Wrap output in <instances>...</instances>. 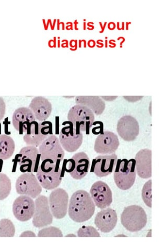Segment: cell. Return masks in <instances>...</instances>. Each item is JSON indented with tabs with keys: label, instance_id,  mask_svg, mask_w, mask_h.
Returning a JSON list of instances; mask_svg holds the SVG:
<instances>
[{
	"label": "cell",
	"instance_id": "d590c367",
	"mask_svg": "<svg viewBox=\"0 0 166 249\" xmlns=\"http://www.w3.org/2000/svg\"><path fill=\"white\" fill-rule=\"evenodd\" d=\"M109 43L111 44V45H114V47H116V44L112 42L111 41V40L110 41Z\"/></svg>",
	"mask_w": 166,
	"mask_h": 249
},
{
	"label": "cell",
	"instance_id": "f1b7e54d",
	"mask_svg": "<svg viewBox=\"0 0 166 249\" xmlns=\"http://www.w3.org/2000/svg\"><path fill=\"white\" fill-rule=\"evenodd\" d=\"M142 199L148 207L151 208V180L147 181L142 190Z\"/></svg>",
	"mask_w": 166,
	"mask_h": 249
},
{
	"label": "cell",
	"instance_id": "cb8c5ba5",
	"mask_svg": "<svg viewBox=\"0 0 166 249\" xmlns=\"http://www.w3.org/2000/svg\"><path fill=\"white\" fill-rule=\"evenodd\" d=\"M16 144L13 138L8 135H0V159L6 160L13 155Z\"/></svg>",
	"mask_w": 166,
	"mask_h": 249
},
{
	"label": "cell",
	"instance_id": "52a82bcc",
	"mask_svg": "<svg viewBox=\"0 0 166 249\" xmlns=\"http://www.w3.org/2000/svg\"><path fill=\"white\" fill-rule=\"evenodd\" d=\"M91 165L90 160L84 152L77 153L67 161L66 171L76 180H81L87 175Z\"/></svg>",
	"mask_w": 166,
	"mask_h": 249
},
{
	"label": "cell",
	"instance_id": "74e56055",
	"mask_svg": "<svg viewBox=\"0 0 166 249\" xmlns=\"http://www.w3.org/2000/svg\"><path fill=\"white\" fill-rule=\"evenodd\" d=\"M124 24H125L124 23H122V27L121 28V29H123V30H124V29H124L125 28H124Z\"/></svg>",
	"mask_w": 166,
	"mask_h": 249
},
{
	"label": "cell",
	"instance_id": "8fae6325",
	"mask_svg": "<svg viewBox=\"0 0 166 249\" xmlns=\"http://www.w3.org/2000/svg\"><path fill=\"white\" fill-rule=\"evenodd\" d=\"M69 126L63 127L60 133L59 141L65 150L72 153L81 148L83 136L82 132L75 128L70 122Z\"/></svg>",
	"mask_w": 166,
	"mask_h": 249
},
{
	"label": "cell",
	"instance_id": "f35d334b",
	"mask_svg": "<svg viewBox=\"0 0 166 249\" xmlns=\"http://www.w3.org/2000/svg\"><path fill=\"white\" fill-rule=\"evenodd\" d=\"M131 24V23H127V27H126L127 30H128V24Z\"/></svg>",
	"mask_w": 166,
	"mask_h": 249
},
{
	"label": "cell",
	"instance_id": "e0dca14e",
	"mask_svg": "<svg viewBox=\"0 0 166 249\" xmlns=\"http://www.w3.org/2000/svg\"><path fill=\"white\" fill-rule=\"evenodd\" d=\"M120 142L117 136L110 131L99 135L95 143V151L101 155H112L118 149Z\"/></svg>",
	"mask_w": 166,
	"mask_h": 249
},
{
	"label": "cell",
	"instance_id": "44dd1931",
	"mask_svg": "<svg viewBox=\"0 0 166 249\" xmlns=\"http://www.w3.org/2000/svg\"><path fill=\"white\" fill-rule=\"evenodd\" d=\"M135 170L142 179L151 178V150L149 149L140 150L135 157Z\"/></svg>",
	"mask_w": 166,
	"mask_h": 249
},
{
	"label": "cell",
	"instance_id": "6da1fadb",
	"mask_svg": "<svg viewBox=\"0 0 166 249\" xmlns=\"http://www.w3.org/2000/svg\"><path fill=\"white\" fill-rule=\"evenodd\" d=\"M68 204L69 216L76 223L89 221L95 214L96 205L90 194L84 190L75 192Z\"/></svg>",
	"mask_w": 166,
	"mask_h": 249
},
{
	"label": "cell",
	"instance_id": "2e32d148",
	"mask_svg": "<svg viewBox=\"0 0 166 249\" xmlns=\"http://www.w3.org/2000/svg\"><path fill=\"white\" fill-rule=\"evenodd\" d=\"M117 131L121 138L125 142H133L140 133L139 123L132 116H122L117 123Z\"/></svg>",
	"mask_w": 166,
	"mask_h": 249
},
{
	"label": "cell",
	"instance_id": "4fadbf2b",
	"mask_svg": "<svg viewBox=\"0 0 166 249\" xmlns=\"http://www.w3.org/2000/svg\"><path fill=\"white\" fill-rule=\"evenodd\" d=\"M20 170L23 173H33L39 164L40 156L36 146L27 145L21 149L17 156Z\"/></svg>",
	"mask_w": 166,
	"mask_h": 249
},
{
	"label": "cell",
	"instance_id": "e575fe53",
	"mask_svg": "<svg viewBox=\"0 0 166 249\" xmlns=\"http://www.w3.org/2000/svg\"><path fill=\"white\" fill-rule=\"evenodd\" d=\"M97 43L98 44V45H100L101 46H102V47H104V44L102 43H100L99 41V40L97 41Z\"/></svg>",
	"mask_w": 166,
	"mask_h": 249
},
{
	"label": "cell",
	"instance_id": "7402d4cb",
	"mask_svg": "<svg viewBox=\"0 0 166 249\" xmlns=\"http://www.w3.org/2000/svg\"><path fill=\"white\" fill-rule=\"evenodd\" d=\"M29 108L33 112L35 120L39 122L46 121L51 114V103L46 98L39 96L33 99Z\"/></svg>",
	"mask_w": 166,
	"mask_h": 249
},
{
	"label": "cell",
	"instance_id": "7c38bea8",
	"mask_svg": "<svg viewBox=\"0 0 166 249\" xmlns=\"http://www.w3.org/2000/svg\"><path fill=\"white\" fill-rule=\"evenodd\" d=\"M16 190L19 195H26L35 199L40 195L42 187L34 174L26 173L21 175L17 178Z\"/></svg>",
	"mask_w": 166,
	"mask_h": 249
},
{
	"label": "cell",
	"instance_id": "ab89813d",
	"mask_svg": "<svg viewBox=\"0 0 166 249\" xmlns=\"http://www.w3.org/2000/svg\"><path fill=\"white\" fill-rule=\"evenodd\" d=\"M105 47L107 48V40H106L105 41Z\"/></svg>",
	"mask_w": 166,
	"mask_h": 249
},
{
	"label": "cell",
	"instance_id": "ba28073f",
	"mask_svg": "<svg viewBox=\"0 0 166 249\" xmlns=\"http://www.w3.org/2000/svg\"><path fill=\"white\" fill-rule=\"evenodd\" d=\"M53 216L50 210L48 197L39 195L35 200V210L33 224L35 228L41 229L52 224Z\"/></svg>",
	"mask_w": 166,
	"mask_h": 249
},
{
	"label": "cell",
	"instance_id": "5bb4252c",
	"mask_svg": "<svg viewBox=\"0 0 166 249\" xmlns=\"http://www.w3.org/2000/svg\"><path fill=\"white\" fill-rule=\"evenodd\" d=\"M90 194L94 203L100 209L108 208L113 203L112 190L103 181L94 183L90 189Z\"/></svg>",
	"mask_w": 166,
	"mask_h": 249
},
{
	"label": "cell",
	"instance_id": "3957f363",
	"mask_svg": "<svg viewBox=\"0 0 166 249\" xmlns=\"http://www.w3.org/2000/svg\"><path fill=\"white\" fill-rule=\"evenodd\" d=\"M135 160L134 159L117 160L114 173L115 184L122 190L131 189L136 179Z\"/></svg>",
	"mask_w": 166,
	"mask_h": 249
},
{
	"label": "cell",
	"instance_id": "9c48e42d",
	"mask_svg": "<svg viewBox=\"0 0 166 249\" xmlns=\"http://www.w3.org/2000/svg\"><path fill=\"white\" fill-rule=\"evenodd\" d=\"M52 133V124L50 122L35 121L29 129L23 139L27 145L38 146Z\"/></svg>",
	"mask_w": 166,
	"mask_h": 249
},
{
	"label": "cell",
	"instance_id": "f546056e",
	"mask_svg": "<svg viewBox=\"0 0 166 249\" xmlns=\"http://www.w3.org/2000/svg\"><path fill=\"white\" fill-rule=\"evenodd\" d=\"M35 234L32 231H26L22 233L21 234V235L20 236V237H36Z\"/></svg>",
	"mask_w": 166,
	"mask_h": 249
},
{
	"label": "cell",
	"instance_id": "277c9868",
	"mask_svg": "<svg viewBox=\"0 0 166 249\" xmlns=\"http://www.w3.org/2000/svg\"><path fill=\"white\" fill-rule=\"evenodd\" d=\"M121 223L125 229L131 232L141 231L148 222L147 214L141 207L132 205L124 210L120 216Z\"/></svg>",
	"mask_w": 166,
	"mask_h": 249
},
{
	"label": "cell",
	"instance_id": "83f0119b",
	"mask_svg": "<svg viewBox=\"0 0 166 249\" xmlns=\"http://www.w3.org/2000/svg\"><path fill=\"white\" fill-rule=\"evenodd\" d=\"M79 237H100V234L94 227L83 226L77 231Z\"/></svg>",
	"mask_w": 166,
	"mask_h": 249
},
{
	"label": "cell",
	"instance_id": "484cf974",
	"mask_svg": "<svg viewBox=\"0 0 166 249\" xmlns=\"http://www.w3.org/2000/svg\"><path fill=\"white\" fill-rule=\"evenodd\" d=\"M11 181L8 176L0 173V200H3L10 194Z\"/></svg>",
	"mask_w": 166,
	"mask_h": 249
},
{
	"label": "cell",
	"instance_id": "8992f818",
	"mask_svg": "<svg viewBox=\"0 0 166 249\" xmlns=\"http://www.w3.org/2000/svg\"><path fill=\"white\" fill-rule=\"evenodd\" d=\"M41 161L47 160L50 163L60 164L65 156V152L55 135H49L39 146Z\"/></svg>",
	"mask_w": 166,
	"mask_h": 249
},
{
	"label": "cell",
	"instance_id": "1f68e13d",
	"mask_svg": "<svg viewBox=\"0 0 166 249\" xmlns=\"http://www.w3.org/2000/svg\"><path fill=\"white\" fill-rule=\"evenodd\" d=\"M96 42L95 40H90L88 42V46L90 48H94L96 46Z\"/></svg>",
	"mask_w": 166,
	"mask_h": 249
},
{
	"label": "cell",
	"instance_id": "d6986e66",
	"mask_svg": "<svg viewBox=\"0 0 166 249\" xmlns=\"http://www.w3.org/2000/svg\"><path fill=\"white\" fill-rule=\"evenodd\" d=\"M35 117L28 107H21L16 109L12 117L13 127L20 134L26 133L36 121Z\"/></svg>",
	"mask_w": 166,
	"mask_h": 249
},
{
	"label": "cell",
	"instance_id": "7a4b0ae2",
	"mask_svg": "<svg viewBox=\"0 0 166 249\" xmlns=\"http://www.w3.org/2000/svg\"><path fill=\"white\" fill-rule=\"evenodd\" d=\"M36 174L40 184L46 190H51L58 187L62 181V171L60 164L42 161Z\"/></svg>",
	"mask_w": 166,
	"mask_h": 249
},
{
	"label": "cell",
	"instance_id": "d6a6232c",
	"mask_svg": "<svg viewBox=\"0 0 166 249\" xmlns=\"http://www.w3.org/2000/svg\"><path fill=\"white\" fill-rule=\"evenodd\" d=\"M99 24L100 25L101 28H102V31L100 32V33H102L104 31V29H105V28L107 23H106V22H105V25H104L103 27L102 26V23H100Z\"/></svg>",
	"mask_w": 166,
	"mask_h": 249
},
{
	"label": "cell",
	"instance_id": "5b68a950",
	"mask_svg": "<svg viewBox=\"0 0 166 249\" xmlns=\"http://www.w3.org/2000/svg\"><path fill=\"white\" fill-rule=\"evenodd\" d=\"M67 119L75 128L89 134V131L95 121V115L88 107L77 105L72 107L68 112Z\"/></svg>",
	"mask_w": 166,
	"mask_h": 249
},
{
	"label": "cell",
	"instance_id": "d4e9b609",
	"mask_svg": "<svg viewBox=\"0 0 166 249\" xmlns=\"http://www.w3.org/2000/svg\"><path fill=\"white\" fill-rule=\"evenodd\" d=\"M15 233V226L10 219L4 218L0 221V237H13Z\"/></svg>",
	"mask_w": 166,
	"mask_h": 249
},
{
	"label": "cell",
	"instance_id": "9a60e30c",
	"mask_svg": "<svg viewBox=\"0 0 166 249\" xmlns=\"http://www.w3.org/2000/svg\"><path fill=\"white\" fill-rule=\"evenodd\" d=\"M35 210V203L31 197L21 195L17 197L13 204L14 216L22 222L30 221L33 217Z\"/></svg>",
	"mask_w": 166,
	"mask_h": 249
},
{
	"label": "cell",
	"instance_id": "603a6c76",
	"mask_svg": "<svg viewBox=\"0 0 166 249\" xmlns=\"http://www.w3.org/2000/svg\"><path fill=\"white\" fill-rule=\"evenodd\" d=\"M76 102L88 107L97 115L102 114L105 108V102L99 96H78Z\"/></svg>",
	"mask_w": 166,
	"mask_h": 249
},
{
	"label": "cell",
	"instance_id": "4dcf8cb0",
	"mask_svg": "<svg viewBox=\"0 0 166 249\" xmlns=\"http://www.w3.org/2000/svg\"><path fill=\"white\" fill-rule=\"evenodd\" d=\"M108 28L110 30H114L115 28H116V25L113 23V22H111V23L108 24Z\"/></svg>",
	"mask_w": 166,
	"mask_h": 249
},
{
	"label": "cell",
	"instance_id": "4316f807",
	"mask_svg": "<svg viewBox=\"0 0 166 249\" xmlns=\"http://www.w3.org/2000/svg\"><path fill=\"white\" fill-rule=\"evenodd\" d=\"M39 237H63L62 231L60 229L50 226L40 230L38 234Z\"/></svg>",
	"mask_w": 166,
	"mask_h": 249
},
{
	"label": "cell",
	"instance_id": "ffe728a7",
	"mask_svg": "<svg viewBox=\"0 0 166 249\" xmlns=\"http://www.w3.org/2000/svg\"><path fill=\"white\" fill-rule=\"evenodd\" d=\"M117 222V212L111 208H107L99 212L95 219L97 228L103 233L112 231L116 227Z\"/></svg>",
	"mask_w": 166,
	"mask_h": 249
},
{
	"label": "cell",
	"instance_id": "ac0fdd59",
	"mask_svg": "<svg viewBox=\"0 0 166 249\" xmlns=\"http://www.w3.org/2000/svg\"><path fill=\"white\" fill-rule=\"evenodd\" d=\"M118 157L116 154L99 156L93 159L91 172H93L99 178H104L112 174L117 164Z\"/></svg>",
	"mask_w": 166,
	"mask_h": 249
},
{
	"label": "cell",
	"instance_id": "836d02e7",
	"mask_svg": "<svg viewBox=\"0 0 166 249\" xmlns=\"http://www.w3.org/2000/svg\"><path fill=\"white\" fill-rule=\"evenodd\" d=\"M66 29L67 30H69V29H73V24H71L70 26H67Z\"/></svg>",
	"mask_w": 166,
	"mask_h": 249
},
{
	"label": "cell",
	"instance_id": "30bf717a",
	"mask_svg": "<svg viewBox=\"0 0 166 249\" xmlns=\"http://www.w3.org/2000/svg\"><path fill=\"white\" fill-rule=\"evenodd\" d=\"M69 196L66 190L54 189L50 194L49 203L50 210L56 219H60L66 216L68 207Z\"/></svg>",
	"mask_w": 166,
	"mask_h": 249
},
{
	"label": "cell",
	"instance_id": "8d00e7d4",
	"mask_svg": "<svg viewBox=\"0 0 166 249\" xmlns=\"http://www.w3.org/2000/svg\"><path fill=\"white\" fill-rule=\"evenodd\" d=\"M117 28H118V30H121V29L120 28H119V22L117 23Z\"/></svg>",
	"mask_w": 166,
	"mask_h": 249
}]
</instances>
